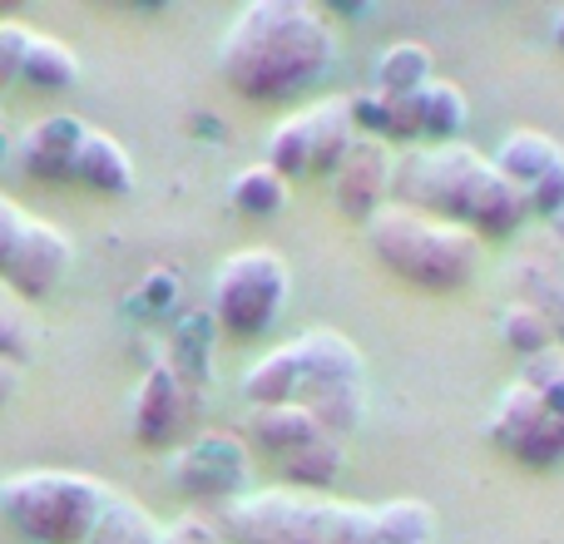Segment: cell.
Returning a JSON list of instances; mask_svg holds the SVG:
<instances>
[{"label":"cell","instance_id":"1f68e13d","mask_svg":"<svg viewBox=\"0 0 564 544\" xmlns=\"http://www.w3.org/2000/svg\"><path fill=\"white\" fill-rule=\"evenodd\" d=\"M530 214H540V218H560L564 214V159L555 168H550L545 178H540L535 188H530Z\"/></svg>","mask_w":564,"mask_h":544},{"label":"cell","instance_id":"2e32d148","mask_svg":"<svg viewBox=\"0 0 564 544\" xmlns=\"http://www.w3.org/2000/svg\"><path fill=\"white\" fill-rule=\"evenodd\" d=\"M560 159H564V149L550 134H540V129H516V134L496 149L490 168H496L506 184H516L520 194H530V188H535L540 178L560 164Z\"/></svg>","mask_w":564,"mask_h":544},{"label":"cell","instance_id":"e0dca14e","mask_svg":"<svg viewBox=\"0 0 564 544\" xmlns=\"http://www.w3.org/2000/svg\"><path fill=\"white\" fill-rule=\"evenodd\" d=\"M307 119V144H312V174H337L347 149L357 144V124H351L347 99H317L302 109Z\"/></svg>","mask_w":564,"mask_h":544},{"label":"cell","instance_id":"30bf717a","mask_svg":"<svg viewBox=\"0 0 564 544\" xmlns=\"http://www.w3.org/2000/svg\"><path fill=\"white\" fill-rule=\"evenodd\" d=\"M391 168H397V159H391L387 139L361 134L357 144L347 149V159L337 164V174H332V198H337L341 214L357 218V224H371V218L387 208Z\"/></svg>","mask_w":564,"mask_h":544},{"label":"cell","instance_id":"484cf974","mask_svg":"<svg viewBox=\"0 0 564 544\" xmlns=\"http://www.w3.org/2000/svg\"><path fill=\"white\" fill-rule=\"evenodd\" d=\"M228 198H234V208L248 218H273V214H282V204H288V178L268 164H248L243 174L234 178Z\"/></svg>","mask_w":564,"mask_h":544},{"label":"cell","instance_id":"6da1fadb","mask_svg":"<svg viewBox=\"0 0 564 544\" xmlns=\"http://www.w3.org/2000/svg\"><path fill=\"white\" fill-rule=\"evenodd\" d=\"M337 50V25L312 0H253L224 30L218 69L253 105H288L332 75Z\"/></svg>","mask_w":564,"mask_h":544},{"label":"cell","instance_id":"f546056e","mask_svg":"<svg viewBox=\"0 0 564 544\" xmlns=\"http://www.w3.org/2000/svg\"><path fill=\"white\" fill-rule=\"evenodd\" d=\"M520 381L535 387L540 401L564 421V347H550V351H540V357H530L525 371H520Z\"/></svg>","mask_w":564,"mask_h":544},{"label":"cell","instance_id":"d4e9b609","mask_svg":"<svg viewBox=\"0 0 564 544\" xmlns=\"http://www.w3.org/2000/svg\"><path fill=\"white\" fill-rule=\"evenodd\" d=\"M341 440L337 436H317L312 446H302L297 456H288V460H278L282 466V476L292 480V490H307V496H322V490L332 486V476L341 470Z\"/></svg>","mask_w":564,"mask_h":544},{"label":"cell","instance_id":"4dcf8cb0","mask_svg":"<svg viewBox=\"0 0 564 544\" xmlns=\"http://www.w3.org/2000/svg\"><path fill=\"white\" fill-rule=\"evenodd\" d=\"M30 30L20 20H0V89L20 79V59H25Z\"/></svg>","mask_w":564,"mask_h":544},{"label":"cell","instance_id":"8d00e7d4","mask_svg":"<svg viewBox=\"0 0 564 544\" xmlns=\"http://www.w3.org/2000/svg\"><path fill=\"white\" fill-rule=\"evenodd\" d=\"M550 228H555V238L564 243V214H560V218H550Z\"/></svg>","mask_w":564,"mask_h":544},{"label":"cell","instance_id":"7a4b0ae2","mask_svg":"<svg viewBox=\"0 0 564 544\" xmlns=\"http://www.w3.org/2000/svg\"><path fill=\"white\" fill-rule=\"evenodd\" d=\"M367 243L381 268L426 292H456L480 272V238L460 224L421 214V208L387 204L367 224Z\"/></svg>","mask_w":564,"mask_h":544},{"label":"cell","instance_id":"5bb4252c","mask_svg":"<svg viewBox=\"0 0 564 544\" xmlns=\"http://www.w3.org/2000/svg\"><path fill=\"white\" fill-rule=\"evenodd\" d=\"M248 436H253V446L268 450L273 460H288V456H297L302 446H312L317 436H327V431L317 426V416H312L307 406L288 401V406H253Z\"/></svg>","mask_w":564,"mask_h":544},{"label":"cell","instance_id":"ac0fdd59","mask_svg":"<svg viewBox=\"0 0 564 544\" xmlns=\"http://www.w3.org/2000/svg\"><path fill=\"white\" fill-rule=\"evenodd\" d=\"M361 544H436V510L426 500H387L367 510Z\"/></svg>","mask_w":564,"mask_h":544},{"label":"cell","instance_id":"52a82bcc","mask_svg":"<svg viewBox=\"0 0 564 544\" xmlns=\"http://www.w3.org/2000/svg\"><path fill=\"white\" fill-rule=\"evenodd\" d=\"M292 272L273 248H243L214 272V317L228 337H263L282 317Z\"/></svg>","mask_w":564,"mask_h":544},{"label":"cell","instance_id":"5b68a950","mask_svg":"<svg viewBox=\"0 0 564 544\" xmlns=\"http://www.w3.org/2000/svg\"><path fill=\"white\" fill-rule=\"evenodd\" d=\"M297 361H302V387H297V406H307L317 416V426L327 436H351L367 406V381H361V351L351 347L341 331L312 327L297 341Z\"/></svg>","mask_w":564,"mask_h":544},{"label":"cell","instance_id":"8fae6325","mask_svg":"<svg viewBox=\"0 0 564 544\" xmlns=\"http://www.w3.org/2000/svg\"><path fill=\"white\" fill-rule=\"evenodd\" d=\"M69 258H75L69 238L59 233L55 224H45V218H30L6 272H0V282H6L10 292H20V297H45V292H55L59 278L69 272Z\"/></svg>","mask_w":564,"mask_h":544},{"label":"cell","instance_id":"83f0119b","mask_svg":"<svg viewBox=\"0 0 564 544\" xmlns=\"http://www.w3.org/2000/svg\"><path fill=\"white\" fill-rule=\"evenodd\" d=\"M500 337H506V347L525 361L555 347V327H550V317L540 307H530V302L506 307V317H500Z\"/></svg>","mask_w":564,"mask_h":544},{"label":"cell","instance_id":"44dd1931","mask_svg":"<svg viewBox=\"0 0 564 544\" xmlns=\"http://www.w3.org/2000/svg\"><path fill=\"white\" fill-rule=\"evenodd\" d=\"M297 387H302V361L292 341H282L263 361H253L243 377V396L253 406H288V401H297Z\"/></svg>","mask_w":564,"mask_h":544},{"label":"cell","instance_id":"4fadbf2b","mask_svg":"<svg viewBox=\"0 0 564 544\" xmlns=\"http://www.w3.org/2000/svg\"><path fill=\"white\" fill-rule=\"evenodd\" d=\"M85 119L75 115H55V119H40L25 139H20V164L25 174L35 178H50V184H65L75 178V159H79V144H85Z\"/></svg>","mask_w":564,"mask_h":544},{"label":"cell","instance_id":"603a6c76","mask_svg":"<svg viewBox=\"0 0 564 544\" xmlns=\"http://www.w3.org/2000/svg\"><path fill=\"white\" fill-rule=\"evenodd\" d=\"M85 544H164V525H154V515H149L139 500L109 490L105 510H99Z\"/></svg>","mask_w":564,"mask_h":544},{"label":"cell","instance_id":"4316f807","mask_svg":"<svg viewBox=\"0 0 564 544\" xmlns=\"http://www.w3.org/2000/svg\"><path fill=\"white\" fill-rule=\"evenodd\" d=\"M263 164L278 168L282 178L312 174V144H307V119H302V109H297V115H288L273 134H268V159H263Z\"/></svg>","mask_w":564,"mask_h":544},{"label":"cell","instance_id":"9c48e42d","mask_svg":"<svg viewBox=\"0 0 564 544\" xmlns=\"http://www.w3.org/2000/svg\"><path fill=\"white\" fill-rule=\"evenodd\" d=\"M174 480L184 496L224 500L248 486V446L238 436H198L174 456Z\"/></svg>","mask_w":564,"mask_h":544},{"label":"cell","instance_id":"836d02e7","mask_svg":"<svg viewBox=\"0 0 564 544\" xmlns=\"http://www.w3.org/2000/svg\"><path fill=\"white\" fill-rule=\"evenodd\" d=\"M25 224H30V214H20L10 198H0V272H6L10 253H15V243H20V233H25Z\"/></svg>","mask_w":564,"mask_h":544},{"label":"cell","instance_id":"7402d4cb","mask_svg":"<svg viewBox=\"0 0 564 544\" xmlns=\"http://www.w3.org/2000/svg\"><path fill=\"white\" fill-rule=\"evenodd\" d=\"M20 79L45 95H59V89H75L79 85V55L55 35H35L30 30V45H25V59H20Z\"/></svg>","mask_w":564,"mask_h":544},{"label":"cell","instance_id":"8992f818","mask_svg":"<svg viewBox=\"0 0 564 544\" xmlns=\"http://www.w3.org/2000/svg\"><path fill=\"white\" fill-rule=\"evenodd\" d=\"M490 178V159H480L470 144H441L431 154H406L391 168V194L401 208H421L431 218L466 228L480 188Z\"/></svg>","mask_w":564,"mask_h":544},{"label":"cell","instance_id":"ffe728a7","mask_svg":"<svg viewBox=\"0 0 564 544\" xmlns=\"http://www.w3.org/2000/svg\"><path fill=\"white\" fill-rule=\"evenodd\" d=\"M431 50L421 40H397V45L381 50L377 69H371V89L387 99H411L431 85Z\"/></svg>","mask_w":564,"mask_h":544},{"label":"cell","instance_id":"3957f363","mask_svg":"<svg viewBox=\"0 0 564 544\" xmlns=\"http://www.w3.org/2000/svg\"><path fill=\"white\" fill-rule=\"evenodd\" d=\"M361 535H367V505L307 496L292 486L238 496L228 510L234 544H361Z\"/></svg>","mask_w":564,"mask_h":544},{"label":"cell","instance_id":"d6a6232c","mask_svg":"<svg viewBox=\"0 0 564 544\" xmlns=\"http://www.w3.org/2000/svg\"><path fill=\"white\" fill-rule=\"evenodd\" d=\"M164 544H228V540L218 535L204 515H184V520H174V525L164 530Z\"/></svg>","mask_w":564,"mask_h":544},{"label":"cell","instance_id":"d590c367","mask_svg":"<svg viewBox=\"0 0 564 544\" xmlns=\"http://www.w3.org/2000/svg\"><path fill=\"white\" fill-rule=\"evenodd\" d=\"M555 45L564 50V10H560V15H555Z\"/></svg>","mask_w":564,"mask_h":544},{"label":"cell","instance_id":"277c9868","mask_svg":"<svg viewBox=\"0 0 564 544\" xmlns=\"http://www.w3.org/2000/svg\"><path fill=\"white\" fill-rule=\"evenodd\" d=\"M105 500L109 486L79 470H20L0 480V510L35 544H85Z\"/></svg>","mask_w":564,"mask_h":544},{"label":"cell","instance_id":"7c38bea8","mask_svg":"<svg viewBox=\"0 0 564 544\" xmlns=\"http://www.w3.org/2000/svg\"><path fill=\"white\" fill-rule=\"evenodd\" d=\"M188 416H194V396L178 381V371L154 367L134 396V436L144 446H174L188 431Z\"/></svg>","mask_w":564,"mask_h":544},{"label":"cell","instance_id":"cb8c5ba5","mask_svg":"<svg viewBox=\"0 0 564 544\" xmlns=\"http://www.w3.org/2000/svg\"><path fill=\"white\" fill-rule=\"evenodd\" d=\"M411 109H416V134H436L446 144H456V134L470 119L466 95L456 85H446V79H431L421 95H411Z\"/></svg>","mask_w":564,"mask_h":544},{"label":"cell","instance_id":"ba28073f","mask_svg":"<svg viewBox=\"0 0 564 544\" xmlns=\"http://www.w3.org/2000/svg\"><path fill=\"white\" fill-rule=\"evenodd\" d=\"M490 440H496L510 460H520V466H530V470L564 466V421L525 381H516V387L496 401V411H490Z\"/></svg>","mask_w":564,"mask_h":544},{"label":"cell","instance_id":"f1b7e54d","mask_svg":"<svg viewBox=\"0 0 564 544\" xmlns=\"http://www.w3.org/2000/svg\"><path fill=\"white\" fill-rule=\"evenodd\" d=\"M30 347H35V317H30L25 297L0 282V357L20 361Z\"/></svg>","mask_w":564,"mask_h":544},{"label":"cell","instance_id":"9a60e30c","mask_svg":"<svg viewBox=\"0 0 564 544\" xmlns=\"http://www.w3.org/2000/svg\"><path fill=\"white\" fill-rule=\"evenodd\" d=\"M75 178L95 194H109V198H124L134 188V159L129 149L119 144L115 134H99L89 129L85 144H79V159H75Z\"/></svg>","mask_w":564,"mask_h":544},{"label":"cell","instance_id":"d6986e66","mask_svg":"<svg viewBox=\"0 0 564 544\" xmlns=\"http://www.w3.org/2000/svg\"><path fill=\"white\" fill-rule=\"evenodd\" d=\"M525 218H530V198L490 168V178H486V188H480L476 208H470L466 228L476 238H516L520 228H525Z\"/></svg>","mask_w":564,"mask_h":544},{"label":"cell","instance_id":"e575fe53","mask_svg":"<svg viewBox=\"0 0 564 544\" xmlns=\"http://www.w3.org/2000/svg\"><path fill=\"white\" fill-rule=\"evenodd\" d=\"M15 391H20V361H6V357H0V406H6Z\"/></svg>","mask_w":564,"mask_h":544}]
</instances>
